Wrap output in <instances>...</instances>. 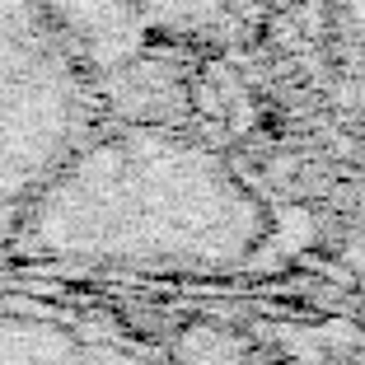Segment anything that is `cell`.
<instances>
[{
    "label": "cell",
    "mask_w": 365,
    "mask_h": 365,
    "mask_svg": "<svg viewBox=\"0 0 365 365\" xmlns=\"http://www.w3.org/2000/svg\"><path fill=\"white\" fill-rule=\"evenodd\" d=\"M80 80L43 0H0V202L71 160Z\"/></svg>",
    "instance_id": "1"
},
{
    "label": "cell",
    "mask_w": 365,
    "mask_h": 365,
    "mask_svg": "<svg viewBox=\"0 0 365 365\" xmlns=\"http://www.w3.org/2000/svg\"><path fill=\"white\" fill-rule=\"evenodd\" d=\"M346 29V47L356 61V80H361V113H365V0H333Z\"/></svg>",
    "instance_id": "2"
}]
</instances>
